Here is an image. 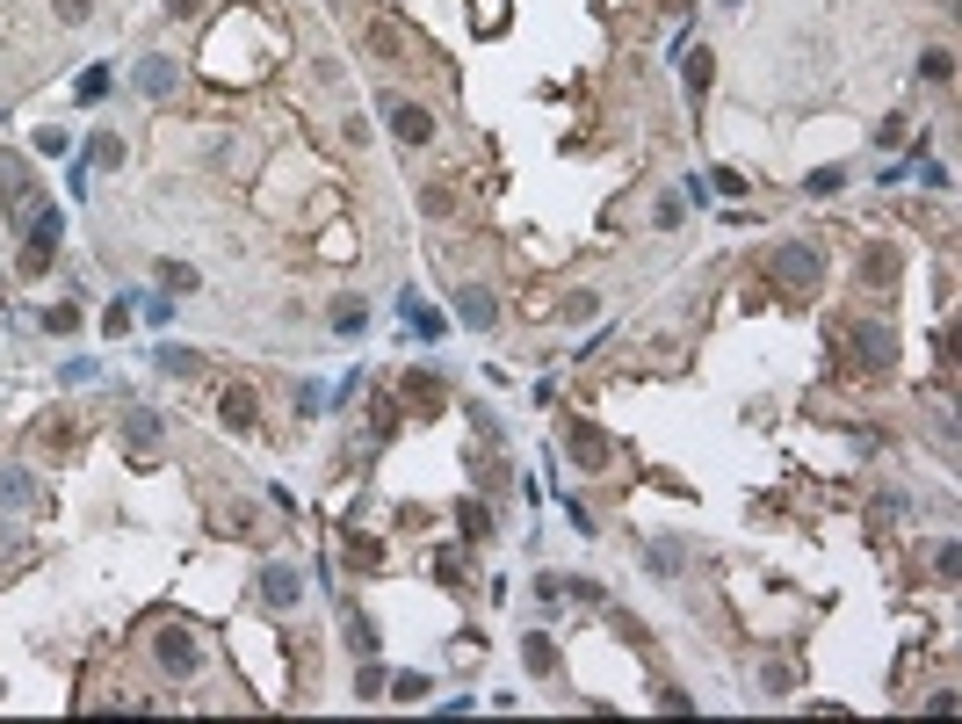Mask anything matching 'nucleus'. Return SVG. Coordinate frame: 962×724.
Masks as SVG:
<instances>
[{
	"label": "nucleus",
	"instance_id": "nucleus-22",
	"mask_svg": "<svg viewBox=\"0 0 962 724\" xmlns=\"http://www.w3.org/2000/svg\"><path fill=\"white\" fill-rule=\"evenodd\" d=\"M160 283H167V290L181 297V290H196L203 276H196V268H189V261H160Z\"/></svg>",
	"mask_w": 962,
	"mask_h": 724
},
{
	"label": "nucleus",
	"instance_id": "nucleus-34",
	"mask_svg": "<svg viewBox=\"0 0 962 724\" xmlns=\"http://www.w3.org/2000/svg\"><path fill=\"white\" fill-rule=\"evenodd\" d=\"M44 326H51V334H73V326H80V312H73V305H51V312H44Z\"/></svg>",
	"mask_w": 962,
	"mask_h": 724
},
{
	"label": "nucleus",
	"instance_id": "nucleus-21",
	"mask_svg": "<svg viewBox=\"0 0 962 724\" xmlns=\"http://www.w3.org/2000/svg\"><path fill=\"white\" fill-rule=\"evenodd\" d=\"M861 276L890 283V276H897V254H890V247H868V254H861Z\"/></svg>",
	"mask_w": 962,
	"mask_h": 724
},
{
	"label": "nucleus",
	"instance_id": "nucleus-17",
	"mask_svg": "<svg viewBox=\"0 0 962 724\" xmlns=\"http://www.w3.org/2000/svg\"><path fill=\"white\" fill-rule=\"evenodd\" d=\"M87 167H123V138H116V131H95V138H87Z\"/></svg>",
	"mask_w": 962,
	"mask_h": 724
},
{
	"label": "nucleus",
	"instance_id": "nucleus-29",
	"mask_svg": "<svg viewBox=\"0 0 962 724\" xmlns=\"http://www.w3.org/2000/svg\"><path fill=\"white\" fill-rule=\"evenodd\" d=\"M51 8H58V22H73V29H80L87 15H95V0H51Z\"/></svg>",
	"mask_w": 962,
	"mask_h": 724
},
{
	"label": "nucleus",
	"instance_id": "nucleus-33",
	"mask_svg": "<svg viewBox=\"0 0 962 724\" xmlns=\"http://www.w3.org/2000/svg\"><path fill=\"white\" fill-rule=\"evenodd\" d=\"M369 51H377V58H398V29L377 22V29H369Z\"/></svg>",
	"mask_w": 962,
	"mask_h": 724
},
{
	"label": "nucleus",
	"instance_id": "nucleus-31",
	"mask_svg": "<svg viewBox=\"0 0 962 724\" xmlns=\"http://www.w3.org/2000/svg\"><path fill=\"white\" fill-rule=\"evenodd\" d=\"M709 189H717V196H746V174H738V167H717V181H709Z\"/></svg>",
	"mask_w": 962,
	"mask_h": 724
},
{
	"label": "nucleus",
	"instance_id": "nucleus-14",
	"mask_svg": "<svg viewBox=\"0 0 962 724\" xmlns=\"http://www.w3.org/2000/svg\"><path fill=\"white\" fill-rule=\"evenodd\" d=\"M0 196L29 203V167H22V153H0Z\"/></svg>",
	"mask_w": 962,
	"mask_h": 724
},
{
	"label": "nucleus",
	"instance_id": "nucleus-12",
	"mask_svg": "<svg viewBox=\"0 0 962 724\" xmlns=\"http://www.w3.org/2000/svg\"><path fill=\"white\" fill-rule=\"evenodd\" d=\"M217 413H225V428H254V391H246V384H225Z\"/></svg>",
	"mask_w": 962,
	"mask_h": 724
},
{
	"label": "nucleus",
	"instance_id": "nucleus-24",
	"mask_svg": "<svg viewBox=\"0 0 962 724\" xmlns=\"http://www.w3.org/2000/svg\"><path fill=\"white\" fill-rule=\"evenodd\" d=\"M709 80H717V66H709V51L695 44V58H688V95H709Z\"/></svg>",
	"mask_w": 962,
	"mask_h": 724
},
{
	"label": "nucleus",
	"instance_id": "nucleus-11",
	"mask_svg": "<svg viewBox=\"0 0 962 724\" xmlns=\"http://www.w3.org/2000/svg\"><path fill=\"white\" fill-rule=\"evenodd\" d=\"M456 319H463V326H478V334H485V326L500 319V305H492L485 290H456Z\"/></svg>",
	"mask_w": 962,
	"mask_h": 724
},
{
	"label": "nucleus",
	"instance_id": "nucleus-1",
	"mask_svg": "<svg viewBox=\"0 0 962 724\" xmlns=\"http://www.w3.org/2000/svg\"><path fill=\"white\" fill-rule=\"evenodd\" d=\"M818 247H811V239H782V247H774L767 254V276L774 283H782V290H818Z\"/></svg>",
	"mask_w": 962,
	"mask_h": 724
},
{
	"label": "nucleus",
	"instance_id": "nucleus-35",
	"mask_svg": "<svg viewBox=\"0 0 962 724\" xmlns=\"http://www.w3.org/2000/svg\"><path fill=\"white\" fill-rule=\"evenodd\" d=\"M333 326H340V334H362V326H369V312H362V305H340V312H333Z\"/></svg>",
	"mask_w": 962,
	"mask_h": 724
},
{
	"label": "nucleus",
	"instance_id": "nucleus-7",
	"mask_svg": "<svg viewBox=\"0 0 962 724\" xmlns=\"http://www.w3.org/2000/svg\"><path fill=\"white\" fill-rule=\"evenodd\" d=\"M152 652H160V667L167 674H196V638H189V630H160V638H152Z\"/></svg>",
	"mask_w": 962,
	"mask_h": 724
},
{
	"label": "nucleus",
	"instance_id": "nucleus-5",
	"mask_svg": "<svg viewBox=\"0 0 962 724\" xmlns=\"http://www.w3.org/2000/svg\"><path fill=\"white\" fill-rule=\"evenodd\" d=\"M565 449L579 457V471H608V435L586 428V420H572V428H565Z\"/></svg>",
	"mask_w": 962,
	"mask_h": 724
},
{
	"label": "nucleus",
	"instance_id": "nucleus-25",
	"mask_svg": "<svg viewBox=\"0 0 962 724\" xmlns=\"http://www.w3.org/2000/svg\"><path fill=\"white\" fill-rule=\"evenodd\" d=\"M348 645H355L362 659L377 652V630H369V616H362V609H348Z\"/></svg>",
	"mask_w": 962,
	"mask_h": 724
},
{
	"label": "nucleus",
	"instance_id": "nucleus-27",
	"mask_svg": "<svg viewBox=\"0 0 962 724\" xmlns=\"http://www.w3.org/2000/svg\"><path fill=\"white\" fill-rule=\"evenodd\" d=\"M406 391H413V399H442V377H434V370H406Z\"/></svg>",
	"mask_w": 962,
	"mask_h": 724
},
{
	"label": "nucleus",
	"instance_id": "nucleus-36",
	"mask_svg": "<svg viewBox=\"0 0 962 724\" xmlns=\"http://www.w3.org/2000/svg\"><path fill=\"white\" fill-rule=\"evenodd\" d=\"M319 399H326V391H319V384H297V413H304V420H312V413H326Z\"/></svg>",
	"mask_w": 962,
	"mask_h": 724
},
{
	"label": "nucleus",
	"instance_id": "nucleus-37",
	"mask_svg": "<svg viewBox=\"0 0 962 724\" xmlns=\"http://www.w3.org/2000/svg\"><path fill=\"white\" fill-rule=\"evenodd\" d=\"M919 73H926V80H948L955 66H948V51H926V58H919Z\"/></svg>",
	"mask_w": 962,
	"mask_h": 724
},
{
	"label": "nucleus",
	"instance_id": "nucleus-15",
	"mask_svg": "<svg viewBox=\"0 0 962 724\" xmlns=\"http://www.w3.org/2000/svg\"><path fill=\"white\" fill-rule=\"evenodd\" d=\"M29 493H37V486H29V471L0 464V507H8V515H15V507H29Z\"/></svg>",
	"mask_w": 962,
	"mask_h": 724
},
{
	"label": "nucleus",
	"instance_id": "nucleus-20",
	"mask_svg": "<svg viewBox=\"0 0 962 724\" xmlns=\"http://www.w3.org/2000/svg\"><path fill=\"white\" fill-rule=\"evenodd\" d=\"M152 362H160V370H167V377H189V370H196V348H174V341H167V348H160V355H152Z\"/></svg>",
	"mask_w": 962,
	"mask_h": 724
},
{
	"label": "nucleus",
	"instance_id": "nucleus-28",
	"mask_svg": "<svg viewBox=\"0 0 962 724\" xmlns=\"http://www.w3.org/2000/svg\"><path fill=\"white\" fill-rule=\"evenodd\" d=\"M391 696H398V703H420V696H427V674H398Z\"/></svg>",
	"mask_w": 962,
	"mask_h": 724
},
{
	"label": "nucleus",
	"instance_id": "nucleus-2",
	"mask_svg": "<svg viewBox=\"0 0 962 724\" xmlns=\"http://www.w3.org/2000/svg\"><path fill=\"white\" fill-rule=\"evenodd\" d=\"M58 239H66V210L44 203V210H37V225H29V247H22V276H44L51 254H58Z\"/></svg>",
	"mask_w": 962,
	"mask_h": 724
},
{
	"label": "nucleus",
	"instance_id": "nucleus-32",
	"mask_svg": "<svg viewBox=\"0 0 962 724\" xmlns=\"http://www.w3.org/2000/svg\"><path fill=\"white\" fill-rule=\"evenodd\" d=\"M471 428H478L485 442H500V413H492V406H471Z\"/></svg>",
	"mask_w": 962,
	"mask_h": 724
},
{
	"label": "nucleus",
	"instance_id": "nucleus-23",
	"mask_svg": "<svg viewBox=\"0 0 962 724\" xmlns=\"http://www.w3.org/2000/svg\"><path fill=\"white\" fill-rule=\"evenodd\" d=\"M463 536H471V543L492 536V507H485V500H463Z\"/></svg>",
	"mask_w": 962,
	"mask_h": 724
},
{
	"label": "nucleus",
	"instance_id": "nucleus-8",
	"mask_svg": "<svg viewBox=\"0 0 962 724\" xmlns=\"http://www.w3.org/2000/svg\"><path fill=\"white\" fill-rule=\"evenodd\" d=\"M131 80H138V95H145V102H167L181 73H174V58H138V73H131Z\"/></svg>",
	"mask_w": 962,
	"mask_h": 724
},
{
	"label": "nucleus",
	"instance_id": "nucleus-9",
	"mask_svg": "<svg viewBox=\"0 0 962 724\" xmlns=\"http://www.w3.org/2000/svg\"><path fill=\"white\" fill-rule=\"evenodd\" d=\"M398 319H406V326H413V334H420V341H442V334H449V326H442V312H427V305H420V297H413V290H406V297H398Z\"/></svg>",
	"mask_w": 962,
	"mask_h": 724
},
{
	"label": "nucleus",
	"instance_id": "nucleus-18",
	"mask_svg": "<svg viewBox=\"0 0 962 724\" xmlns=\"http://www.w3.org/2000/svg\"><path fill=\"white\" fill-rule=\"evenodd\" d=\"M420 210H427V218H456V189H449V181H427V189H420Z\"/></svg>",
	"mask_w": 962,
	"mask_h": 724
},
{
	"label": "nucleus",
	"instance_id": "nucleus-3",
	"mask_svg": "<svg viewBox=\"0 0 962 724\" xmlns=\"http://www.w3.org/2000/svg\"><path fill=\"white\" fill-rule=\"evenodd\" d=\"M847 370H868V377H883L890 362H897V341H890V326H854L847 334Z\"/></svg>",
	"mask_w": 962,
	"mask_h": 724
},
{
	"label": "nucleus",
	"instance_id": "nucleus-38",
	"mask_svg": "<svg viewBox=\"0 0 962 724\" xmlns=\"http://www.w3.org/2000/svg\"><path fill=\"white\" fill-rule=\"evenodd\" d=\"M955 565H962V551H955V543H941V551H934V572H941V580H955Z\"/></svg>",
	"mask_w": 962,
	"mask_h": 724
},
{
	"label": "nucleus",
	"instance_id": "nucleus-16",
	"mask_svg": "<svg viewBox=\"0 0 962 724\" xmlns=\"http://www.w3.org/2000/svg\"><path fill=\"white\" fill-rule=\"evenodd\" d=\"M644 565L659 572V580H680V565H688V551H680V543H651V551H644Z\"/></svg>",
	"mask_w": 962,
	"mask_h": 724
},
{
	"label": "nucleus",
	"instance_id": "nucleus-26",
	"mask_svg": "<svg viewBox=\"0 0 962 724\" xmlns=\"http://www.w3.org/2000/svg\"><path fill=\"white\" fill-rule=\"evenodd\" d=\"M109 95V66H87L80 73V102H102Z\"/></svg>",
	"mask_w": 962,
	"mask_h": 724
},
{
	"label": "nucleus",
	"instance_id": "nucleus-39",
	"mask_svg": "<svg viewBox=\"0 0 962 724\" xmlns=\"http://www.w3.org/2000/svg\"><path fill=\"white\" fill-rule=\"evenodd\" d=\"M167 15H174V22H196V15H203V0H167Z\"/></svg>",
	"mask_w": 962,
	"mask_h": 724
},
{
	"label": "nucleus",
	"instance_id": "nucleus-13",
	"mask_svg": "<svg viewBox=\"0 0 962 724\" xmlns=\"http://www.w3.org/2000/svg\"><path fill=\"white\" fill-rule=\"evenodd\" d=\"M123 435H131V449H152V442H160V413L131 406V413H123Z\"/></svg>",
	"mask_w": 962,
	"mask_h": 724
},
{
	"label": "nucleus",
	"instance_id": "nucleus-4",
	"mask_svg": "<svg viewBox=\"0 0 962 724\" xmlns=\"http://www.w3.org/2000/svg\"><path fill=\"white\" fill-rule=\"evenodd\" d=\"M261 601H268V609H297V601H304V572L297 565H261Z\"/></svg>",
	"mask_w": 962,
	"mask_h": 724
},
{
	"label": "nucleus",
	"instance_id": "nucleus-6",
	"mask_svg": "<svg viewBox=\"0 0 962 724\" xmlns=\"http://www.w3.org/2000/svg\"><path fill=\"white\" fill-rule=\"evenodd\" d=\"M384 116H391V138H398V145H427V138H434V116L413 109V102H384Z\"/></svg>",
	"mask_w": 962,
	"mask_h": 724
},
{
	"label": "nucleus",
	"instance_id": "nucleus-30",
	"mask_svg": "<svg viewBox=\"0 0 962 724\" xmlns=\"http://www.w3.org/2000/svg\"><path fill=\"white\" fill-rule=\"evenodd\" d=\"M340 558H355V565H377V543H369V536H348V543H340Z\"/></svg>",
	"mask_w": 962,
	"mask_h": 724
},
{
	"label": "nucleus",
	"instance_id": "nucleus-19",
	"mask_svg": "<svg viewBox=\"0 0 962 724\" xmlns=\"http://www.w3.org/2000/svg\"><path fill=\"white\" fill-rule=\"evenodd\" d=\"M803 189H811V196H840V189H847V167H811V174H803Z\"/></svg>",
	"mask_w": 962,
	"mask_h": 724
},
{
	"label": "nucleus",
	"instance_id": "nucleus-10",
	"mask_svg": "<svg viewBox=\"0 0 962 724\" xmlns=\"http://www.w3.org/2000/svg\"><path fill=\"white\" fill-rule=\"evenodd\" d=\"M521 667H529L536 681H550V674H557V645L543 638V630H529V638H521Z\"/></svg>",
	"mask_w": 962,
	"mask_h": 724
}]
</instances>
